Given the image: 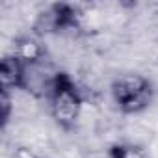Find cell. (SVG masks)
Masks as SVG:
<instances>
[{
  "mask_svg": "<svg viewBox=\"0 0 158 158\" xmlns=\"http://www.w3.org/2000/svg\"><path fill=\"white\" fill-rule=\"evenodd\" d=\"M114 97L125 110H138L149 101V84L138 74H125L114 84Z\"/></svg>",
  "mask_w": 158,
  "mask_h": 158,
  "instance_id": "1",
  "label": "cell"
},
{
  "mask_svg": "<svg viewBox=\"0 0 158 158\" xmlns=\"http://www.w3.org/2000/svg\"><path fill=\"white\" fill-rule=\"evenodd\" d=\"M52 110L58 121L61 123H71L76 119L78 110H80V101L76 93L69 86H58L52 97Z\"/></svg>",
  "mask_w": 158,
  "mask_h": 158,
  "instance_id": "2",
  "label": "cell"
},
{
  "mask_svg": "<svg viewBox=\"0 0 158 158\" xmlns=\"http://www.w3.org/2000/svg\"><path fill=\"white\" fill-rule=\"evenodd\" d=\"M21 76H23V69L19 65V60L6 58L2 63V84H4V88L8 89L10 86H15Z\"/></svg>",
  "mask_w": 158,
  "mask_h": 158,
  "instance_id": "3",
  "label": "cell"
}]
</instances>
